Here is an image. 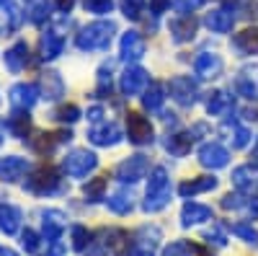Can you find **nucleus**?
Segmentation results:
<instances>
[{
    "label": "nucleus",
    "mask_w": 258,
    "mask_h": 256,
    "mask_svg": "<svg viewBox=\"0 0 258 256\" xmlns=\"http://www.w3.org/2000/svg\"><path fill=\"white\" fill-rule=\"evenodd\" d=\"M145 171H147V158L135 156V158H129L119 166V179L121 181H137V179L145 176Z\"/></svg>",
    "instance_id": "obj_1"
},
{
    "label": "nucleus",
    "mask_w": 258,
    "mask_h": 256,
    "mask_svg": "<svg viewBox=\"0 0 258 256\" xmlns=\"http://www.w3.org/2000/svg\"><path fill=\"white\" fill-rule=\"evenodd\" d=\"M111 31H114V24H96L85 31L83 36V47H96V44H109L111 41Z\"/></svg>",
    "instance_id": "obj_2"
},
{
    "label": "nucleus",
    "mask_w": 258,
    "mask_h": 256,
    "mask_svg": "<svg viewBox=\"0 0 258 256\" xmlns=\"http://www.w3.org/2000/svg\"><path fill=\"white\" fill-rule=\"evenodd\" d=\"M199 158H202V163H204V166L220 168V166H225V163H227V150H225V147H222L220 142H209V145H204V147H202Z\"/></svg>",
    "instance_id": "obj_3"
},
{
    "label": "nucleus",
    "mask_w": 258,
    "mask_h": 256,
    "mask_svg": "<svg viewBox=\"0 0 258 256\" xmlns=\"http://www.w3.org/2000/svg\"><path fill=\"white\" fill-rule=\"evenodd\" d=\"M235 88H238L243 96L248 98H255L258 96V68H248L240 73L238 83H235Z\"/></svg>",
    "instance_id": "obj_4"
},
{
    "label": "nucleus",
    "mask_w": 258,
    "mask_h": 256,
    "mask_svg": "<svg viewBox=\"0 0 258 256\" xmlns=\"http://www.w3.org/2000/svg\"><path fill=\"white\" fill-rule=\"evenodd\" d=\"M121 55H124L126 60H140V57L145 55V41H142V36L135 34V31L124 34V39H121Z\"/></svg>",
    "instance_id": "obj_5"
},
{
    "label": "nucleus",
    "mask_w": 258,
    "mask_h": 256,
    "mask_svg": "<svg viewBox=\"0 0 258 256\" xmlns=\"http://www.w3.org/2000/svg\"><path fill=\"white\" fill-rule=\"evenodd\" d=\"M222 70V60L217 57V55H202L199 60H197V73L202 75V78H214Z\"/></svg>",
    "instance_id": "obj_6"
},
{
    "label": "nucleus",
    "mask_w": 258,
    "mask_h": 256,
    "mask_svg": "<svg viewBox=\"0 0 258 256\" xmlns=\"http://www.w3.org/2000/svg\"><path fill=\"white\" fill-rule=\"evenodd\" d=\"M232 44H235V49L243 52V55H253V52H258V29H250V31L238 34Z\"/></svg>",
    "instance_id": "obj_7"
},
{
    "label": "nucleus",
    "mask_w": 258,
    "mask_h": 256,
    "mask_svg": "<svg viewBox=\"0 0 258 256\" xmlns=\"http://www.w3.org/2000/svg\"><path fill=\"white\" fill-rule=\"evenodd\" d=\"M145 83H147V73L135 68V70H126V73H124V78H121V88H124V93H137Z\"/></svg>",
    "instance_id": "obj_8"
},
{
    "label": "nucleus",
    "mask_w": 258,
    "mask_h": 256,
    "mask_svg": "<svg viewBox=\"0 0 258 256\" xmlns=\"http://www.w3.org/2000/svg\"><path fill=\"white\" fill-rule=\"evenodd\" d=\"M207 26L212 31H220V34L230 31L232 29V13L230 11H214V13H209L207 16Z\"/></svg>",
    "instance_id": "obj_9"
},
{
    "label": "nucleus",
    "mask_w": 258,
    "mask_h": 256,
    "mask_svg": "<svg viewBox=\"0 0 258 256\" xmlns=\"http://www.w3.org/2000/svg\"><path fill=\"white\" fill-rule=\"evenodd\" d=\"M212 218V210L204 207V204H197L191 202L183 207V225H191V223H202V220H209Z\"/></svg>",
    "instance_id": "obj_10"
},
{
    "label": "nucleus",
    "mask_w": 258,
    "mask_h": 256,
    "mask_svg": "<svg viewBox=\"0 0 258 256\" xmlns=\"http://www.w3.org/2000/svg\"><path fill=\"white\" fill-rule=\"evenodd\" d=\"M170 91H173V98H178L181 104L194 101V83L188 78H176L173 83H170Z\"/></svg>",
    "instance_id": "obj_11"
},
{
    "label": "nucleus",
    "mask_w": 258,
    "mask_h": 256,
    "mask_svg": "<svg viewBox=\"0 0 258 256\" xmlns=\"http://www.w3.org/2000/svg\"><path fill=\"white\" fill-rule=\"evenodd\" d=\"M129 127H132V140L135 142H145V140H150V124L140 117V114H132L129 117Z\"/></svg>",
    "instance_id": "obj_12"
},
{
    "label": "nucleus",
    "mask_w": 258,
    "mask_h": 256,
    "mask_svg": "<svg viewBox=\"0 0 258 256\" xmlns=\"http://www.w3.org/2000/svg\"><path fill=\"white\" fill-rule=\"evenodd\" d=\"M194 18H188V16H183V18H176L173 24H170V31H173V36L178 39V41H183V39H188V36H194Z\"/></svg>",
    "instance_id": "obj_13"
},
{
    "label": "nucleus",
    "mask_w": 258,
    "mask_h": 256,
    "mask_svg": "<svg viewBox=\"0 0 258 256\" xmlns=\"http://www.w3.org/2000/svg\"><path fill=\"white\" fill-rule=\"evenodd\" d=\"M250 176H255L250 168H238L232 174V181H235V186H238L240 191H250L253 186H255V181H250Z\"/></svg>",
    "instance_id": "obj_14"
},
{
    "label": "nucleus",
    "mask_w": 258,
    "mask_h": 256,
    "mask_svg": "<svg viewBox=\"0 0 258 256\" xmlns=\"http://www.w3.org/2000/svg\"><path fill=\"white\" fill-rule=\"evenodd\" d=\"M214 184V179H204V181H191V184H183L181 186V194L183 197H188V194H197V191H204V189H212Z\"/></svg>",
    "instance_id": "obj_15"
},
{
    "label": "nucleus",
    "mask_w": 258,
    "mask_h": 256,
    "mask_svg": "<svg viewBox=\"0 0 258 256\" xmlns=\"http://www.w3.org/2000/svg\"><path fill=\"white\" fill-rule=\"evenodd\" d=\"M109 207H111L114 212H126L129 207H132V202H129L126 194H114V197L109 199Z\"/></svg>",
    "instance_id": "obj_16"
},
{
    "label": "nucleus",
    "mask_w": 258,
    "mask_h": 256,
    "mask_svg": "<svg viewBox=\"0 0 258 256\" xmlns=\"http://www.w3.org/2000/svg\"><path fill=\"white\" fill-rule=\"evenodd\" d=\"M111 0H85V8H91L96 13H109L111 11Z\"/></svg>",
    "instance_id": "obj_17"
},
{
    "label": "nucleus",
    "mask_w": 258,
    "mask_h": 256,
    "mask_svg": "<svg viewBox=\"0 0 258 256\" xmlns=\"http://www.w3.org/2000/svg\"><path fill=\"white\" fill-rule=\"evenodd\" d=\"M145 104L150 106V109H158V106L163 104V91L158 88V85H155L153 91H147V98H145Z\"/></svg>",
    "instance_id": "obj_18"
},
{
    "label": "nucleus",
    "mask_w": 258,
    "mask_h": 256,
    "mask_svg": "<svg viewBox=\"0 0 258 256\" xmlns=\"http://www.w3.org/2000/svg\"><path fill=\"white\" fill-rule=\"evenodd\" d=\"M170 3H173L178 11H183V13H188V11H197L204 0H170Z\"/></svg>",
    "instance_id": "obj_19"
},
{
    "label": "nucleus",
    "mask_w": 258,
    "mask_h": 256,
    "mask_svg": "<svg viewBox=\"0 0 258 256\" xmlns=\"http://www.w3.org/2000/svg\"><path fill=\"white\" fill-rule=\"evenodd\" d=\"M232 230L238 233V236H243L245 241H250V243H258V233H255V230H250L248 225H235Z\"/></svg>",
    "instance_id": "obj_20"
},
{
    "label": "nucleus",
    "mask_w": 258,
    "mask_h": 256,
    "mask_svg": "<svg viewBox=\"0 0 258 256\" xmlns=\"http://www.w3.org/2000/svg\"><path fill=\"white\" fill-rule=\"evenodd\" d=\"M227 104H230V98L225 93H214V101H209V112H220V109H225Z\"/></svg>",
    "instance_id": "obj_21"
},
{
    "label": "nucleus",
    "mask_w": 258,
    "mask_h": 256,
    "mask_svg": "<svg viewBox=\"0 0 258 256\" xmlns=\"http://www.w3.org/2000/svg\"><path fill=\"white\" fill-rule=\"evenodd\" d=\"M165 6H170V0H153V11H155V13H160Z\"/></svg>",
    "instance_id": "obj_22"
},
{
    "label": "nucleus",
    "mask_w": 258,
    "mask_h": 256,
    "mask_svg": "<svg viewBox=\"0 0 258 256\" xmlns=\"http://www.w3.org/2000/svg\"><path fill=\"white\" fill-rule=\"evenodd\" d=\"M253 158H255V163H258V142L253 145Z\"/></svg>",
    "instance_id": "obj_23"
}]
</instances>
